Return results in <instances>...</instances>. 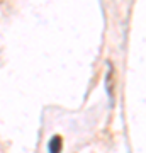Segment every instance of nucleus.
<instances>
[{"instance_id": "nucleus-1", "label": "nucleus", "mask_w": 146, "mask_h": 153, "mask_svg": "<svg viewBox=\"0 0 146 153\" xmlns=\"http://www.w3.org/2000/svg\"><path fill=\"white\" fill-rule=\"evenodd\" d=\"M61 148H63V140L61 136H53V140L49 141V153H60Z\"/></svg>"}]
</instances>
